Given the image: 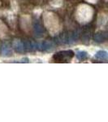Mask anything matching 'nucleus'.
Segmentation results:
<instances>
[{
	"label": "nucleus",
	"instance_id": "7",
	"mask_svg": "<svg viewBox=\"0 0 108 122\" xmlns=\"http://www.w3.org/2000/svg\"><path fill=\"white\" fill-rule=\"evenodd\" d=\"M107 39V32H104V31L98 32L94 35V40H95L96 42H103Z\"/></svg>",
	"mask_w": 108,
	"mask_h": 122
},
{
	"label": "nucleus",
	"instance_id": "8",
	"mask_svg": "<svg viewBox=\"0 0 108 122\" xmlns=\"http://www.w3.org/2000/svg\"><path fill=\"white\" fill-rule=\"evenodd\" d=\"M94 58L98 60H107V52L106 51H99L96 53Z\"/></svg>",
	"mask_w": 108,
	"mask_h": 122
},
{
	"label": "nucleus",
	"instance_id": "10",
	"mask_svg": "<svg viewBox=\"0 0 108 122\" xmlns=\"http://www.w3.org/2000/svg\"><path fill=\"white\" fill-rule=\"evenodd\" d=\"M76 58L78 59L79 60H85L86 59L88 58V56H89V55H88V53L86 51H78L76 53Z\"/></svg>",
	"mask_w": 108,
	"mask_h": 122
},
{
	"label": "nucleus",
	"instance_id": "9",
	"mask_svg": "<svg viewBox=\"0 0 108 122\" xmlns=\"http://www.w3.org/2000/svg\"><path fill=\"white\" fill-rule=\"evenodd\" d=\"M2 55L3 56H10L11 55V49L7 44H4L2 47Z\"/></svg>",
	"mask_w": 108,
	"mask_h": 122
},
{
	"label": "nucleus",
	"instance_id": "2",
	"mask_svg": "<svg viewBox=\"0 0 108 122\" xmlns=\"http://www.w3.org/2000/svg\"><path fill=\"white\" fill-rule=\"evenodd\" d=\"M93 14V10L90 6L86 4H81L77 7L76 12V20L80 23L85 24L91 20Z\"/></svg>",
	"mask_w": 108,
	"mask_h": 122
},
{
	"label": "nucleus",
	"instance_id": "11",
	"mask_svg": "<svg viewBox=\"0 0 108 122\" xmlns=\"http://www.w3.org/2000/svg\"><path fill=\"white\" fill-rule=\"evenodd\" d=\"M86 1L90 2V3H96V2H97V0H86Z\"/></svg>",
	"mask_w": 108,
	"mask_h": 122
},
{
	"label": "nucleus",
	"instance_id": "6",
	"mask_svg": "<svg viewBox=\"0 0 108 122\" xmlns=\"http://www.w3.org/2000/svg\"><path fill=\"white\" fill-rule=\"evenodd\" d=\"M12 47L17 52H24L25 51V46H24L23 41L20 39H15L12 42Z\"/></svg>",
	"mask_w": 108,
	"mask_h": 122
},
{
	"label": "nucleus",
	"instance_id": "3",
	"mask_svg": "<svg viewBox=\"0 0 108 122\" xmlns=\"http://www.w3.org/2000/svg\"><path fill=\"white\" fill-rule=\"evenodd\" d=\"M73 56L74 52L72 51H59L54 54L53 56V60H54V62L57 63H68L73 58Z\"/></svg>",
	"mask_w": 108,
	"mask_h": 122
},
{
	"label": "nucleus",
	"instance_id": "4",
	"mask_svg": "<svg viewBox=\"0 0 108 122\" xmlns=\"http://www.w3.org/2000/svg\"><path fill=\"white\" fill-rule=\"evenodd\" d=\"M33 33H34V35L38 38H40L43 35L44 33V29H43L42 25L39 22L38 20H35L34 23H33Z\"/></svg>",
	"mask_w": 108,
	"mask_h": 122
},
{
	"label": "nucleus",
	"instance_id": "5",
	"mask_svg": "<svg viewBox=\"0 0 108 122\" xmlns=\"http://www.w3.org/2000/svg\"><path fill=\"white\" fill-rule=\"evenodd\" d=\"M54 43L52 42H50V41H46V42L42 43H38V50L39 51H50L54 48Z\"/></svg>",
	"mask_w": 108,
	"mask_h": 122
},
{
	"label": "nucleus",
	"instance_id": "1",
	"mask_svg": "<svg viewBox=\"0 0 108 122\" xmlns=\"http://www.w3.org/2000/svg\"><path fill=\"white\" fill-rule=\"evenodd\" d=\"M43 23L45 27L52 33H55L59 29V20L58 16L53 12H45L43 14Z\"/></svg>",
	"mask_w": 108,
	"mask_h": 122
}]
</instances>
